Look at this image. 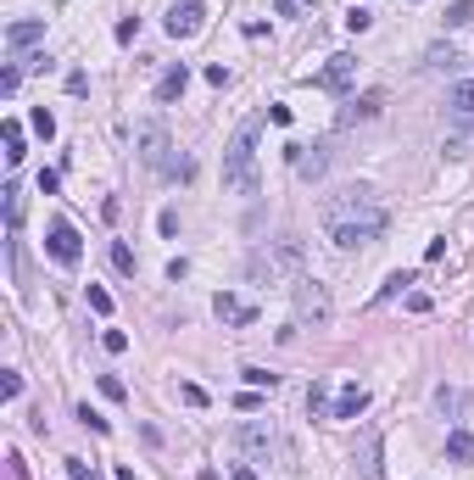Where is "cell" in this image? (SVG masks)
<instances>
[{"label": "cell", "mask_w": 474, "mask_h": 480, "mask_svg": "<svg viewBox=\"0 0 474 480\" xmlns=\"http://www.w3.org/2000/svg\"><path fill=\"white\" fill-rule=\"evenodd\" d=\"M184 89H190V68L179 62V68H167V73L157 79V101H162V106H173V101H184Z\"/></svg>", "instance_id": "13"}, {"label": "cell", "mask_w": 474, "mask_h": 480, "mask_svg": "<svg viewBox=\"0 0 474 480\" xmlns=\"http://www.w3.org/2000/svg\"><path fill=\"white\" fill-rule=\"evenodd\" d=\"M235 441L251 453V458H268V453H274V424H268V419H245L235 430Z\"/></svg>", "instance_id": "10"}, {"label": "cell", "mask_w": 474, "mask_h": 480, "mask_svg": "<svg viewBox=\"0 0 474 480\" xmlns=\"http://www.w3.org/2000/svg\"><path fill=\"white\" fill-rule=\"evenodd\" d=\"M0 397H6V402L23 397V374H17V369H6V374H0Z\"/></svg>", "instance_id": "24"}, {"label": "cell", "mask_w": 474, "mask_h": 480, "mask_svg": "<svg viewBox=\"0 0 474 480\" xmlns=\"http://www.w3.org/2000/svg\"><path fill=\"white\" fill-rule=\"evenodd\" d=\"M307 408H313V413H324V419L335 413V402H329V386H324V380H313V391H307Z\"/></svg>", "instance_id": "20"}, {"label": "cell", "mask_w": 474, "mask_h": 480, "mask_svg": "<svg viewBox=\"0 0 474 480\" xmlns=\"http://www.w3.org/2000/svg\"><path fill=\"white\" fill-rule=\"evenodd\" d=\"M101 391H106V397H112V402H123V397H129V386H123L117 374H101Z\"/></svg>", "instance_id": "29"}, {"label": "cell", "mask_w": 474, "mask_h": 480, "mask_svg": "<svg viewBox=\"0 0 474 480\" xmlns=\"http://www.w3.org/2000/svg\"><path fill=\"white\" fill-rule=\"evenodd\" d=\"M447 118H452V129H474V79L447 89Z\"/></svg>", "instance_id": "11"}, {"label": "cell", "mask_w": 474, "mask_h": 480, "mask_svg": "<svg viewBox=\"0 0 474 480\" xmlns=\"http://www.w3.org/2000/svg\"><path fill=\"white\" fill-rule=\"evenodd\" d=\"M157 229H162L167 240H173V235H179V213H162V218H157Z\"/></svg>", "instance_id": "37"}, {"label": "cell", "mask_w": 474, "mask_h": 480, "mask_svg": "<svg viewBox=\"0 0 474 480\" xmlns=\"http://www.w3.org/2000/svg\"><path fill=\"white\" fill-rule=\"evenodd\" d=\"M79 419H84V424H89V430H95V436H112V419H101V413H95L89 402H84V408H79Z\"/></svg>", "instance_id": "25"}, {"label": "cell", "mask_w": 474, "mask_h": 480, "mask_svg": "<svg viewBox=\"0 0 474 480\" xmlns=\"http://www.w3.org/2000/svg\"><path fill=\"white\" fill-rule=\"evenodd\" d=\"M257 129H262V118H245L235 129V140H229V151H224V190H235V196H257L262 190V173H257Z\"/></svg>", "instance_id": "2"}, {"label": "cell", "mask_w": 474, "mask_h": 480, "mask_svg": "<svg viewBox=\"0 0 474 480\" xmlns=\"http://www.w3.org/2000/svg\"><path fill=\"white\" fill-rule=\"evenodd\" d=\"M0 196H6V229L17 235V229H23V190H17V184H6Z\"/></svg>", "instance_id": "17"}, {"label": "cell", "mask_w": 474, "mask_h": 480, "mask_svg": "<svg viewBox=\"0 0 474 480\" xmlns=\"http://www.w3.org/2000/svg\"><path fill=\"white\" fill-rule=\"evenodd\" d=\"M39 34H45V23H39V17H17V23L6 28V51H28Z\"/></svg>", "instance_id": "14"}, {"label": "cell", "mask_w": 474, "mask_h": 480, "mask_svg": "<svg viewBox=\"0 0 474 480\" xmlns=\"http://www.w3.org/2000/svg\"><path fill=\"white\" fill-rule=\"evenodd\" d=\"M296 313L313 324H329V291L318 279H296Z\"/></svg>", "instance_id": "7"}, {"label": "cell", "mask_w": 474, "mask_h": 480, "mask_svg": "<svg viewBox=\"0 0 474 480\" xmlns=\"http://www.w3.org/2000/svg\"><path fill=\"white\" fill-rule=\"evenodd\" d=\"M463 23H474V0H458V6L447 11V28H463Z\"/></svg>", "instance_id": "26"}, {"label": "cell", "mask_w": 474, "mask_h": 480, "mask_svg": "<svg viewBox=\"0 0 474 480\" xmlns=\"http://www.w3.org/2000/svg\"><path fill=\"white\" fill-rule=\"evenodd\" d=\"M134 34H140V17H123V23H117V39H123V45H129V39H134Z\"/></svg>", "instance_id": "36"}, {"label": "cell", "mask_w": 474, "mask_h": 480, "mask_svg": "<svg viewBox=\"0 0 474 480\" xmlns=\"http://www.w3.org/2000/svg\"><path fill=\"white\" fill-rule=\"evenodd\" d=\"M134 151H140V162L146 168H162V173H173V134H167V123H157V118H146V123H134Z\"/></svg>", "instance_id": "4"}, {"label": "cell", "mask_w": 474, "mask_h": 480, "mask_svg": "<svg viewBox=\"0 0 474 480\" xmlns=\"http://www.w3.org/2000/svg\"><path fill=\"white\" fill-rule=\"evenodd\" d=\"M179 397L190 402V408H207V391H201V386H196V380H184V386H179Z\"/></svg>", "instance_id": "30"}, {"label": "cell", "mask_w": 474, "mask_h": 480, "mask_svg": "<svg viewBox=\"0 0 474 480\" xmlns=\"http://www.w3.org/2000/svg\"><path fill=\"white\" fill-rule=\"evenodd\" d=\"M235 408H240V413H257V408H262V397H257V391H245V397H235Z\"/></svg>", "instance_id": "38"}, {"label": "cell", "mask_w": 474, "mask_h": 480, "mask_svg": "<svg viewBox=\"0 0 474 480\" xmlns=\"http://www.w3.org/2000/svg\"><path fill=\"white\" fill-rule=\"evenodd\" d=\"M17 84H23V73H17V68H6V73H0V95H17Z\"/></svg>", "instance_id": "34"}, {"label": "cell", "mask_w": 474, "mask_h": 480, "mask_svg": "<svg viewBox=\"0 0 474 480\" xmlns=\"http://www.w3.org/2000/svg\"><path fill=\"white\" fill-rule=\"evenodd\" d=\"M101 346H106V352H129V335H123V329H106Z\"/></svg>", "instance_id": "33"}, {"label": "cell", "mask_w": 474, "mask_h": 480, "mask_svg": "<svg viewBox=\"0 0 474 480\" xmlns=\"http://www.w3.org/2000/svg\"><path fill=\"white\" fill-rule=\"evenodd\" d=\"M380 112H385V89H369V95H357V101H346L335 123H340V129H352V123H369V118H380Z\"/></svg>", "instance_id": "9"}, {"label": "cell", "mask_w": 474, "mask_h": 480, "mask_svg": "<svg viewBox=\"0 0 474 480\" xmlns=\"http://www.w3.org/2000/svg\"><path fill=\"white\" fill-rule=\"evenodd\" d=\"M45 251L62 263V268H79L84 246H79V229L68 224V218H51V229H45Z\"/></svg>", "instance_id": "5"}, {"label": "cell", "mask_w": 474, "mask_h": 480, "mask_svg": "<svg viewBox=\"0 0 474 480\" xmlns=\"http://www.w3.org/2000/svg\"><path fill=\"white\" fill-rule=\"evenodd\" d=\"M207 84H218V89H229V68H224V62H212V68H207Z\"/></svg>", "instance_id": "35"}, {"label": "cell", "mask_w": 474, "mask_h": 480, "mask_svg": "<svg viewBox=\"0 0 474 480\" xmlns=\"http://www.w3.org/2000/svg\"><path fill=\"white\" fill-rule=\"evenodd\" d=\"M201 28H207V6L201 0H173L167 6V34L173 39H196Z\"/></svg>", "instance_id": "6"}, {"label": "cell", "mask_w": 474, "mask_h": 480, "mask_svg": "<svg viewBox=\"0 0 474 480\" xmlns=\"http://www.w3.org/2000/svg\"><path fill=\"white\" fill-rule=\"evenodd\" d=\"M0 134H6V162L17 168V162H23V129H17V118H6V123H0Z\"/></svg>", "instance_id": "18"}, {"label": "cell", "mask_w": 474, "mask_h": 480, "mask_svg": "<svg viewBox=\"0 0 474 480\" xmlns=\"http://www.w3.org/2000/svg\"><path fill=\"white\" fill-rule=\"evenodd\" d=\"M363 408H369V391H363V386H346V391L335 397V413H329V419H357Z\"/></svg>", "instance_id": "15"}, {"label": "cell", "mask_w": 474, "mask_h": 480, "mask_svg": "<svg viewBox=\"0 0 474 480\" xmlns=\"http://www.w3.org/2000/svg\"><path fill=\"white\" fill-rule=\"evenodd\" d=\"M352 79H357V56H329L324 62V73H318V89H329V95H340V89H352Z\"/></svg>", "instance_id": "8"}, {"label": "cell", "mask_w": 474, "mask_h": 480, "mask_svg": "<svg viewBox=\"0 0 474 480\" xmlns=\"http://www.w3.org/2000/svg\"><path fill=\"white\" fill-rule=\"evenodd\" d=\"M369 23H374V17H369V11H363V6H352V11H346V28H352V34H363V28H369Z\"/></svg>", "instance_id": "31"}, {"label": "cell", "mask_w": 474, "mask_h": 480, "mask_svg": "<svg viewBox=\"0 0 474 480\" xmlns=\"http://www.w3.org/2000/svg\"><path fill=\"white\" fill-rule=\"evenodd\" d=\"M296 268H302V240H290V235L262 246V251H251V263H245L251 285H285Z\"/></svg>", "instance_id": "3"}, {"label": "cell", "mask_w": 474, "mask_h": 480, "mask_svg": "<svg viewBox=\"0 0 474 480\" xmlns=\"http://www.w3.org/2000/svg\"><path fill=\"white\" fill-rule=\"evenodd\" d=\"M240 380H245L251 391H274V386H279V374H268V369H257V363H245V369H240Z\"/></svg>", "instance_id": "19"}, {"label": "cell", "mask_w": 474, "mask_h": 480, "mask_svg": "<svg viewBox=\"0 0 474 480\" xmlns=\"http://www.w3.org/2000/svg\"><path fill=\"white\" fill-rule=\"evenodd\" d=\"M447 458H452V464H469L474 458V436L469 430H452V436H447Z\"/></svg>", "instance_id": "16"}, {"label": "cell", "mask_w": 474, "mask_h": 480, "mask_svg": "<svg viewBox=\"0 0 474 480\" xmlns=\"http://www.w3.org/2000/svg\"><path fill=\"white\" fill-rule=\"evenodd\" d=\"M62 464H68V480H101L89 464H84V458H62Z\"/></svg>", "instance_id": "28"}, {"label": "cell", "mask_w": 474, "mask_h": 480, "mask_svg": "<svg viewBox=\"0 0 474 480\" xmlns=\"http://www.w3.org/2000/svg\"><path fill=\"white\" fill-rule=\"evenodd\" d=\"M28 123H34V134H39V140H51V134H56V118H51L45 106H34V118H28Z\"/></svg>", "instance_id": "22"}, {"label": "cell", "mask_w": 474, "mask_h": 480, "mask_svg": "<svg viewBox=\"0 0 474 480\" xmlns=\"http://www.w3.org/2000/svg\"><path fill=\"white\" fill-rule=\"evenodd\" d=\"M212 313H218V319L224 324H257V308H251V302H240L235 291H218V296H212Z\"/></svg>", "instance_id": "12"}, {"label": "cell", "mask_w": 474, "mask_h": 480, "mask_svg": "<svg viewBox=\"0 0 474 480\" xmlns=\"http://www.w3.org/2000/svg\"><path fill=\"white\" fill-rule=\"evenodd\" d=\"M318 224H324V235L335 240V246H374V240L385 235V224H391V213H385V201L369 190V184H346V190H335L324 207H318Z\"/></svg>", "instance_id": "1"}, {"label": "cell", "mask_w": 474, "mask_h": 480, "mask_svg": "<svg viewBox=\"0 0 474 480\" xmlns=\"http://www.w3.org/2000/svg\"><path fill=\"white\" fill-rule=\"evenodd\" d=\"M117 480H140V475H134V469H129V464H123V469H117Z\"/></svg>", "instance_id": "39"}, {"label": "cell", "mask_w": 474, "mask_h": 480, "mask_svg": "<svg viewBox=\"0 0 474 480\" xmlns=\"http://www.w3.org/2000/svg\"><path fill=\"white\" fill-rule=\"evenodd\" d=\"M407 285H413V274H391V279L380 285V302H391V296H402Z\"/></svg>", "instance_id": "27"}, {"label": "cell", "mask_w": 474, "mask_h": 480, "mask_svg": "<svg viewBox=\"0 0 474 480\" xmlns=\"http://www.w3.org/2000/svg\"><path fill=\"white\" fill-rule=\"evenodd\" d=\"M56 184H62V173L56 168H39V196H56Z\"/></svg>", "instance_id": "32"}, {"label": "cell", "mask_w": 474, "mask_h": 480, "mask_svg": "<svg viewBox=\"0 0 474 480\" xmlns=\"http://www.w3.org/2000/svg\"><path fill=\"white\" fill-rule=\"evenodd\" d=\"M84 296H89V308H95L101 319L112 313V291H101V285H84Z\"/></svg>", "instance_id": "23"}, {"label": "cell", "mask_w": 474, "mask_h": 480, "mask_svg": "<svg viewBox=\"0 0 474 480\" xmlns=\"http://www.w3.org/2000/svg\"><path fill=\"white\" fill-rule=\"evenodd\" d=\"M112 268H117V274H134V268H140V263H134V251H129L123 240H112Z\"/></svg>", "instance_id": "21"}]
</instances>
